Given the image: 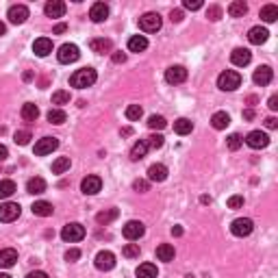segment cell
I'll return each mask as SVG.
<instances>
[{
  "label": "cell",
  "mask_w": 278,
  "mask_h": 278,
  "mask_svg": "<svg viewBox=\"0 0 278 278\" xmlns=\"http://www.w3.org/2000/svg\"><path fill=\"white\" fill-rule=\"evenodd\" d=\"M96 78H98V74H96L94 68H83L70 76V85L76 87V89H87V87H91L96 83Z\"/></svg>",
  "instance_id": "cell-1"
},
{
  "label": "cell",
  "mask_w": 278,
  "mask_h": 278,
  "mask_svg": "<svg viewBox=\"0 0 278 278\" xmlns=\"http://www.w3.org/2000/svg\"><path fill=\"white\" fill-rule=\"evenodd\" d=\"M239 85H242V74L235 72V70H226L217 76V87L222 91H235Z\"/></svg>",
  "instance_id": "cell-2"
},
{
  "label": "cell",
  "mask_w": 278,
  "mask_h": 278,
  "mask_svg": "<svg viewBox=\"0 0 278 278\" xmlns=\"http://www.w3.org/2000/svg\"><path fill=\"white\" fill-rule=\"evenodd\" d=\"M161 24H163V20H161V16L155 11H148L139 17V29H141L143 33H156V31L161 29Z\"/></svg>",
  "instance_id": "cell-3"
},
{
  "label": "cell",
  "mask_w": 278,
  "mask_h": 278,
  "mask_svg": "<svg viewBox=\"0 0 278 278\" xmlns=\"http://www.w3.org/2000/svg\"><path fill=\"white\" fill-rule=\"evenodd\" d=\"M85 237V226L78 224V222H72V224H66L61 230V239L68 243H76Z\"/></svg>",
  "instance_id": "cell-4"
},
{
  "label": "cell",
  "mask_w": 278,
  "mask_h": 278,
  "mask_svg": "<svg viewBox=\"0 0 278 278\" xmlns=\"http://www.w3.org/2000/svg\"><path fill=\"white\" fill-rule=\"evenodd\" d=\"M254 230V222L250 217H237V220L230 224V233L235 237H248L250 233Z\"/></svg>",
  "instance_id": "cell-5"
},
{
  "label": "cell",
  "mask_w": 278,
  "mask_h": 278,
  "mask_svg": "<svg viewBox=\"0 0 278 278\" xmlns=\"http://www.w3.org/2000/svg\"><path fill=\"white\" fill-rule=\"evenodd\" d=\"M78 57H81V50H78V46L76 44H63L61 48H59V52H57V59H59V63H74V61H78Z\"/></svg>",
  "instance_id": "cell-6"
},
{
  "label": "cell",
  "mask_w": 278,
  "mask_h": 278,
  "mask_svg": "<svg viewBox=\"0 0 278 278\" xmlns=\"http://www.w3.org/2000/svg\"><path fill=\"white\" fill-rule=\"evenodd\" d=\"M103 189V178L100 176H87V178H83L81 183V191L85 193V196H96V193Z\"/></svg>",
  "instance_id": "cell-7"
},
{
  "label": "cell",
  "mask_w": 278,
  "mask_h": 278,
  "mask_svg": "<svg viewBox=\"0 0 278 278\" xmlns=\"http://www.w3.org/2000/svg\"><path fill=\"white\" fill-rule=\"evenodd\" d=\"M143 233H146V226H143L141 222H137V220L128 222V224L122 228V235L128 239V242H137L139 237H143Z\"/></svg>",
  "instance_id": "cell-8"
},
{
  "label": "cell",
  "mask_w": 278,
  "mask_h": 278,
  "mask_svg": "<svg viewBox=\"0 0 278 278\" xmlns=\"http://www.w3.org/2000/svg\"><path fill=\"white\" fill-rule=\"evenodd\" d=\"M59 148V139L57 137H44V139H39V141L35 143V155L37 156H46V155H50L52 150H57Z\"/></svg>",
  "instance_id": "cell-9"
},
{
  "label": "cell",
  "mask_w": 278,
  "mask_h": 278,
  "mask_svg": "<svg viewBox=\"0 0 278 278\" xmlns=\"http://www.w3.org/2000/svg\"><path fill=\"white\" fill-rule=\"evenodd\" d=\"M7 17L11 24H24V22L29 20V7H24V4H13V7H9Z\"/></svg>",
  "instance_id": "cell-10"
},
{
  "label": "cell",
  "mask_w": 278,
  "mask_h": 278,
  "mask_svg": "<svg viewBox=\"0 0 278 278\" xmlns=\"http://www.w3.org/2000/svg\"><path fill=\"white\" fill-rule=\"evenodd\" d=\"M96 267H98L100 272H109L115 267V254L109 252V250H100L98 254H96Z\"/></svg>",
  "instance_id": "cell-11"
},
{
  "label": "cell",
  "mask_w": 278,
  "mask_h": 278,
  "mask_svg": "<svg viewBox=\"0 0 278 278\" xmlns=\"http://www.w3.org/2000/svg\"><path fill=\"white\" fill-rule=\"evenodd\" d=\"M165 81L170 83V85H180V83L187 81V70L183 66H172L165 70Z\"/></svg>",
  "instance_id": "cell-12"
},
{
  "label": "cell",
  "mask_w": 278,
  "mask_h": 278,
  "mask_svg": "<svg viewBox=\"0 0 278 278\" xmlns=\"http://www.w3.org/2000/svg\"><path fill=\"white\" fill-rule=\"evenodd\" d=\"M22 213L20 205H16V202H4V205H0V222H13L17 220Z\"/></svg>",
  "instance_id": "cell-13"
},
{
  "label": "cell",
  "mask_w": 278,
  "mask_h": 278,
  "mask_svg": "<svg viewBox=\"0 0 278 278\" xmlns=\"http://www.w3.org/2000/svg\"><path fill=\"white\" fill-rule=\"evenodd\" d=\"M272 78H274V72H272V68H270V66H259L257 70H254V74H252V81L257 83L259 87L270 85Z\"/></svg>",
  "instance_id": "cell-14"
},
{
  "label": "cell",
  "mask_w": 278,
  "mask_h": 278,
  "mask_svg": "<svg viewBox=\"0 0 278 278\" xmlns=\"http://www.w3.org/2000/svg\"><path fill=\"white\" fill-rule=\"evenodd\" d=\"M245 143H248L250 148H254V150H261V148H265L267 143H270V137H267V133H263V131H252V133H248V137H245Z\"/></svg>",
  "instance_id": "cell-15"
},
{
  "label": "cell",
  "mask_w": 278,
  "mask_h": 278,
  "mask_svg": "<svg viewBox=\"0 0 278 278\" xmlns=\"http://www.w3.org/2000/svg\"><path fill=\"white\" fill-rule=\"evenodd\" d=\"M267 37H270V31L265 29V26H252V29L248 31V41L254 46H261L267 41Z\"/></svg>",
  "instance_id": "cell-16"
},
{
  "label": "cell",
  "mask_w": 278,
  "mask_h": 278,
  "mask_svg": "<svg viewBox=\"0 0 278 278\" xmlns=\"http://www.w3.org/2000/svg\"><path fill=\"white\" fill-rule=\"evenodd\" d=\"M66 2L63 0H50V2H46V7H44V11H46V16L48 17H63L66 16Z\"/></svg>",
  "instance_id": "cell-17"
},
{
  "label": "cell",
  "mask_w": 278,
  "mask_h": 278,
  "mask_svg": "<svg viewBox=\"0 0 278 278\" xmlns=\"http://www.w3.org/2000/svg\"><path fill=\"white\" fill-rule=\"evenodd\" d=\"M89 17H91V22L100 24V22H104L106 17H109V7H106L104 2H94L89 9Z\"/></svg>",
  "instance_id": "cell-18"
},
{
  "label": "cell",
  "mask_w": 278,
  "mask_h": 278,
  "mask_svg": "<svg viewBox=\"0 0 278 278\" xmlns=\"http://www.w3.org/2000/svg\"><path fill=\"white\" fill-rule=\"evenodd\" d=\"M250 59H252V52H250L248 48H235L233 52H230V61L237 68H245L250 63Z\"/></svg>",
  "instance_id": "cell-19"
},
{
  "label": "cell",
  "mask_w": 278,
  "mask_h": 278,
  "mask_svg": "<svg viewBox=\"0 0 278 278\" xmlns=\"http://www.w3.org/2000/svg\"><path fill=\"white\" fill-rule=\"evenodd\" d=\"M168 178V168L163 163H155L148 168V180L150 183H163Z\"/></svg>",
  "instance_id": "cell-20"
},
{
  "label": "cell",
  "mask_w": 278,
  "mask_h": 278,
  "mask_svg": "<svg viewBox=\"0 0 278 278\" xmlns=\"http://www.w3.org/2000/svg\"><path fill=\"white\" fill-rule=\"evenodd\" d=\"M17 261V250L13 248H2L0 250V270H9Z\"/></svg>",
  "instance_id": "cell-21"
},
{
  "label": "cell",
  "mask_w": 278,
  "mask_h": 278,
  "mask_svg": "<svg viewBox=\"0 0 278 278\" xmlns=\"http://www.w3.org/2000/svg\"><path fill=\"white\" fill-rule=\"evenodd\" d=\"M33 52L37 54V57H48V54L52 52V39H48V37H39V39H35Z\"/></svg>",
  "instance_id": "cell-22"
},
{
  "label": "cell",
  "mask_w": 278,
  "mask_h": 278,
  "mask_svg": "<svg viewBox=\"0 0 278 278\" xmlns=\"http://www.w3.org/2000/svg\"><path fill=\"white\" fill-rule=\"evenodd\" d=\"M89 48L94 50L96 54H106L113 50V44H111V39H104V37H96V39L89 41Z\"/></svg>",
  "instance_id": "cell-23"
},
{
  "label": "cell",
  "mask_w": 278,
  "mask_h": 278,
  "mask_svg": "<svg viewBox=\"0 0 278 278\" xmlns=\"http://www.w3.org/2000/svg\"><path fill=\"white\" fill-rule=\"evenodd\" d=\"M33 215H37V217H50L54 213V207L50 205V202H46V200H37V202H33Z\"/></svg>",
  "instance_id": "cell-24"
},
{
  "label": "cell",
  "mask_w": 278,
  "mask_h": 278,
  "mask_svg": "<svg viewBox=\"0 0 278 278\" xmlns=\"http://www.w3.org/2000/svg\"><path fill=\"white\" fill-rule=\"evenodd\" d=\"M211 124H213V128H215V131H224V128L230 124V115L226 113V111H217V113H213Z\"/></svg>",
  "instance_id": "cell-25"
},
{
  "label": "cell",
  "mask_w": 278,
  "mask_h": 278,
  "mask_svg": "<svg viewBox=\"0 0 278 278\" xmlns=\"http://www.w3.org/2000/svg\"><path fill=\"white\" fill-rule=\"evenodd\" d=\"M137 278H156L159 276V270H156L155 263H141V265L135 270Z\"/></svg>",
  "instance_id": "cell-26"
},
{
  "label": "cell",
  "mask_w": 278,
  "mask_h": 278,
  "mask_svg": "<svg viewBox=\"0 0 278 278\" xmlns=\"http://www.w3.org/2000/svg\"><path fill=\"white\" fill-rule=\"evenodd\" d=\"M174 257H176L174 245H170V243H161L159 248H156V259H159V261L170 263V261H174Z\"/></svg>",
  "instance_id": "cell-27"
},
{
  "label": "cell",
  "mask_w": 278,
  "mask_h": 278,
  "mask_svg": "<svg viewBox=\"0 0 278 278\" xmlns=\"http://www.w3.org/2000/svg\"><path fill=\"white\" fill-rule=\"evenodd\" d=\"M146 48H148V39L143 35H133L128 39V50L131 52H143Z\"/></svg>",
  "instance_id": "cell-28"
},
{
  "label": "cell",
  "mask_w": 278,
  "mask_h": 278,
  "mask_svg": "<svg viewBox=\"0 0 278 278\" xmlns=\"http://www.w3.org/2000/svg\"><path fill=\"white\" fill-rule=\"evenodd\" d=\"M26 191L33 193V196H39V193H44V191H46V180L39 178V176L31 178L29 183H26Z\"/></svg>",
  "instance_id": "cell-29"
},
{
  "label": "cell",
  "mask_w": 278,
  "mask_h": 278,
  "mask_svg": "<svg viewBox=\"0 0 278 278\" xmlns=\"http://www.w3.org/2000/svg\"><path fill=\"white\" fill-rule=\"evenodd\" d=\"M193 131V122L187 118H178L174 122V133L176 135H189V133Z\"/></svg>",
  "instance_id": "cell-30"
},
{
  "label": "cell",
  "mask_w": 278,
  "mask_h": 278,
  "mask_svg": "<svg viewBox=\"0 0 278 278\" xmlns=\"http://www.w3.org/2000/svg\"><path fill=\"white\" fill-rule=\"evenodd\" d=\"M118 217H120L118 208H106V211H100L98 215H96V222H98V224H103V226H106V224H111L113 220H118Z\"/></svg>",
  "instance_id": "cell-31"
},
{
  "label": "cell",
  "mask_w": 278,
  "mask_h": 278,
  "mask_svg": "<svg viewBox=\"0 0 278 278\" xmlns=\"http://www.w3.org/2000/svg\"><path fill=\"white\" fill-rule=\"evenodd\" d=\"M248 13V4L243 0H235V2L228 4V16L230 17H243Z\"/></svg>",
  "instance_id": "cell-32"
},
{
  "label": "cell",
  "mask_w": 278,
  "mask_h": 278,
  "mask_svg": "<svg viewBox=\"0 0 278 278\" xmlns=\"http://www.w3.org/2000/svg\"><path fill=\"white\" fill-rule=\"evenodd\" d=\"M37 118H39V109H37V104H33V103L22 104V120H26V122H35Z\"/></svg>",
  "instance_id": "cell-33"
},
{
  "label": "cell",
  "mask_w": 278,
  "mask_h": 278,
  "mask_svg": "<svg viewBox=\"0 0 278 278\" xmlns=\"http://www.w3.org/2000/svg\"><path fill=\"white\" fill-rule=\"evenodd\" d=\"M148 150H150V148H148L146 139H139L135 146H133V150H131V159H133V161H141L143 156H146Z\"/></svg>",
  "instance_id": "cell-34"
},
{
  "label": "cell",
  "mask_w": 278,
  "mask_h": 278,
  "mask_svg": "<svg viewBox=\"0 0 278 278\" xmlns=\"http://www.w3.org/2000/svg\"><path fill=\"white\" fill-rule=\"evenodd\" d=\"M261 20L263 22H276L278 20V7L276 4H265V7H261Z\"/></svg>",
  "instance_id": "cell-35"
},
{
  "label": "cell",
  "mask_w": 278,
  "mask_h": 278,
  "mask_svg": "<svg viewBox=\"0 0 278 278\" xmlns=\"http://www.w3.org/2000/svg\"><path fill=\"white\" fill-rule=\"evenodd\" d=\"M17 191V187H16V183L13 180H0V198H11L13 193Z\"/></svg>",
  "instance_id": "cell-36"
},
{
  "label": "cell",
  "mask_w": 278,
  "mask_h": 278,
  "mask_svg": "<svg viewBox=\"0 0 278 278\" xmlns=\"http://www.w3.org/2000/svg\"><path fill=\"white\" fill-rule=\"evenodd\" d=\"M70 165H72L70 156H59V159L52 163V174H63V172H68Z\"/></svg>",
  "instance_id": "cell-37"
},
{
  "label": "cell",
  "mask_w": 278,
  "mask_h": 278,
  "mask_svg": "<svg viewBox=\"0 0 278 278\" xmlns=\"http://www.w3.org/2000/svg\"><path fill=\"white\" fill-rule=\"evenodd\" d=\"M66 120H68V115L63 109H50L48 111V122L50 124H63Z\"/></svg>",
  "instance_id": "cell-38"
},
{
  "label": "cell",
  "mask_w": 278,
  "mask_h": 278,
  "mask_svg": "<svg viewBox=\"0 0 278 278\" xmlns=\"http://www.w3.org/2000/svg\"><path fill=\"white\" fill-rule=\"evenodd\" d=\"M148 126H150L152 131H161V128L168 126V122H165L163 115H150V118H148Z\"/></svg>",
  "instance_id": "cell-39"
},
{
  "label": "cell",
  "mask_w": 278,
  "mask_h": 278,
  "mask_svg": "<svg viewBox=\"0 0 278 278\" xmlns=\"http://www.w3.org/2000/svg\"><path fill=\"white\" fill-rule=\"evenodd\" d=\"M143 115V109L139 104H128L126 106V118L131 120V122H135V120H139Z\"/></svg>",
  "instance_id": "cell-40"
},
{
  "label": "cell",
  "mask_w": 278,
  "mask_h": 278,
  "mask_svg": "<svg viewBox=\"0 0 278 278\" xmlns=\"http://www.w3.org/2000/svg\"><path fill=\"white\" fill-rule=\"evenodd\" d=\"M70 103V91H66V89H59V91H54L52 94V104H68Z\"/></svg>",
  "instance_id": "cell-41"
},
{
  "label": "cell",
  "mask_w": 278,
  "mask_h": 278,
  "mask_svg": "<svg viewBox=\"0 0 278 278\" xmlns=\"http://www.w3.org/2000/svg\"><path fill=\"white\" fill-rule=\"evenodd\" d=\"M243 143L242 135H237V133H233V135H228V139H226V146H228V150H239Z\"/></svg>",
  "instance_id": "cell-42"
},
{
  "label": "cell",
  "mask_w": 278,
  "mask_h": 278,
  "mask_svg": "<svg viewBox=\"0 0 278 278\" xmlns=\"http://www.w3.org/2000/svg\"><path fill=\"white\" fill-rule=\"evenodd\" d=\"M122 254L126 259H137L139 257V243H126L122 250Z\"/></svg>",
  "instance_id": "cell-43"
},
{
  "label": "cell",
  "mask_w": 278,
  "mask_h": 278,
  "mask_svg": "<svg viewBox=\"0 0 278 278\" xmlns=\"http://www.w3.org/2000/svg\"><path fill=\"white\" fill-rule=\"evenodd\" d=\"M163 141H165L163 135H150V137L146 139L148 148H152V150H156V148H161V146H163Z\"/></svg>",
  "instance_id": "cell-44"
},
{
  "label": "cell",
  "mask_w": 278,
  "mask_h": 278,
  "mask_svg": "<svg viewBox=\"0 0 278 278\" xmlns=\"http://www.w3.org/2000/svg\"><path fill=\"white\" fill-rule=\"evenodd\" d=\"M207 17H208L211 22H217V20L222 17V9L217 7V4H211V7L207 9Z\"/></svg>",
  "instance_id": "cell-45"
},
{
  "label": "cell",
  "mask_w": 278,
  "mask_h": 278,
  "mask_svg": "<svg viewBox=\"0 0 278 278\" xmlns=\"http://www.w3.org/2000/svg\"><path fill=\"white\" fill-rule=\"evenodd\" d=\"M13 139H16L17 146H26V143L31 141V133H29V131H17V133H16V137H13Z\"/></svg>",
  "instance_id": "cell-46"
},
{
  "label": "cell",
  "mask_w": 278,
  "mask_h": 278,
  "mask_svg": "<svg viewBox=\"0 0 278 278\" xmlns=\"http://www.w3.org/2000/svg\"><path fill=\"white\" fill-rule=\"evenodd\" d=\"M243 207V196H230L228 198V208H242Z\"/></svg>",
  "instance_id": "cell-47"
},
{
  "label": "cell",
  "mask_w": 278,
  "mask_h": 278,
  "mask_svg": "<svg viewBox=\"0 0 278 278\" xmlns=\"http://www.w3.org/2000/svg\"><path fill=\"white\" fill-rule=\"evenodd\" d=\"M133 189L139 191V193H143V191L150 189V183H148V180H135V183H133Z\"/></svg>",
  "instance_id": "cell-48"
},
{
  "label": "cell",
  "mask_w": 278,
  "mask_h": 278,
  "mask_svg": "<svg viewBox=\"0 0 278 278\" xmlns=\"http://www.w3.org/2000/svg\"><path fill=\"white\" fill-rule=\"evenodd\" d=\"M183 7L189 9V11H198V9L202 7V0H185Z\"/></svg>",
  "instance_id": "cell-49"
},
{
  "label": "cell",
  "mask_w": 278,
  "mask_h": 278,
  "mask_svg": "<svg viewBox=\"0 0 278 278\" xmlns=\"http://www.w3.org/2000/svg\"><path fill=\"white\" fill-rule=\"evenodd\" d=\"M78 259H81V250L72 248V250H68L66 252V261H78Z\"/></svg>",
  "instance_id": "cell-50"
},
{
  "label": "cell",
  "mask_w": 278,
  "mask_h": 278,
  "mask_svg": "<svg viewBox=\"0 0 278 278\" xmlns=\"http://www.w3.org/2000/svg\"><path fill=\"white\" fill-rule=\"evenodd\" d=\"M111 59H113V63H124V61H126V52H120V50H118V52L111 54Z\"/></svg>",
  "instance_id": "cell-51"
},
{
  "label": "cell",
  "mask_w": 278,
  "mask_h": 278,
  "mask_svg": "<svg viewBox=\"0 0 278 278\" xmlns=\"http://www.w3.org/2000/svg\"><path fill=\"white\" fill-rule=\"evenodd\" d=\"M170 20H172V22H180V20H183V11H180V9H172V13H170Z\"/></svg>",
  "instance_id": "cell-52"
},
{
  "label": "cell",
  "mask_w": 278,
  "mask_h": 278,
  "mask_svg": "<svg viewBox=\"0 0 278 278\" xmlns=\"http://www.w3.org/2000/svg\"><path fill=\"white\" fill-rule=\"evenodd\" d=\"M265 126L270 128V131H274V128H278V120L276 118H267L265 120Z\"/></svg>",
  "instance_id": "cell-53"
},
{
  "label": "cell",
  "mask_w": 278,
  "mask_h": 278,
  "mask_svg": "<svg viewBox=\"0 0 278 278\" xmlns=\"http://www.w3.org/2000/svg\"><path fill=\"white\" fill-rule=\"evenodd\" d=\"M26 278H48V274H46V272H41V270H37V272L26 274Z\"/></svg>",
  "instance_id": "cell-54"
},
{
  "label": "cell",
  "mask_w": 278,
  "mask_h": 278,
  "mask_svg": "<svg viewBox=\"0 0 278 278\" xmlns=\"http://www.w3.org/2000/svg\"><path fill=\"white\" fill-rule=\"evenodd\" d=\"M267 106H270L272 111H276L278 109V96H272V98L267 100Z\"/></svg>",
  "instance_id": "cell-55"
},
{
  "label": "cell",
  "mask_w": 278,
  "mask_h": 278,
  "mask_svg": "<svg viewBox=\"0 0 278 278\" xmlns=\"http://www.w3.org/2000/svg\"><path fill=\"white\" fill-rule=\"evenodd\" d=\"M66 31H68V26H66V24H57V26H54L52 33H54V35H61V33H66Z\"/></svg>",
  "instance_id": "cell-56"
},
{
  "label": "cell",
  "mask_w": 278,
  "mask_h": 278,
  "mask_svg": "<svg viewBox=\"0 0 278 278\" xmlns=\"http://www.w3.org/2000/svg\"><path fill=\"white\" fill-rule=\"evenodd\" d=\"M9 156V150H7V146H2V143H0V161H4Z\"/></svg>",
  "instance_id": "cell-57"
},
{
  "label": "cell",
  "mask_w": 278,
  "mask_h": 278,
  "mask_svg": "<svg viewBox=\"0 0 278 278\" xmlns=\"http://www.w3.org/2000/svg\"><path fill=\"white\" fill-rule=\"evenodd\" d=\"M243 120H254V111L252 109H245L243 111Z\"/></svg>",
  "instance_id": "cell-58"
},
{
  "label": "cell",
  "mask_w": 278,
  "mask_h": 278,
  "mask_svg": "<svg viewBox=\"0 0 278 278\" xmlns=\"http://www.w3.org/2000/svg\"><path fill=\"white\" fill-rule=\"evenodd\" d=\"M172 235H174V237H180V235H183V228H180V226H174V228H172Z\"/></svg>",
  "instance_id": "cell-59"
},
{
  "label": "cell",
  "mask_w": 278,
  "mask_h": 278,
  "mask_svg": "<svg viewBox=\"0 0 278 278\" xmlns=\"http://www.w3.org/2000/svg\"><path fill=\"white\" fill-rule=\"evenodd\" d=\"M7 33V26H4V22H0V37Z\"/></svg>",
  "instance_id": "cell-60"
},
{
  "label": "cell",
  "mask_w": 278,
  "mask_h": 278,
  "mask_svg": "<svg viewBox=\"0 0 278 278\" xmlns=\"http://www.w3.org/2000/svg\"><path fill=\"white\" fill-rule=\"evenodd\" d=\"M200 202H202V205H208V202H211V198H208V196H202Z\"/></svg>",
  "instance_id": "cell-61"
},
{
  "label": "cell",
  "mask_w": 278,
  "mask_h": 278,
  "mask_svg": "<svg viewBox=\"0 0 278 278\" xmlns=\"http://www.w3.org/2000/svg\"><path fill=\"white\" fill-rule=\"evenodd\" d=\"M0 278H11L9 274H4V272H0Z\"/></svg>",
  "instance_id": "cell-62"
},
{
  "label": "cell",
  "mask_w": 278,
  "mask_h": 278,
  "mask_svg": "<svg viewBox=\"0 0 278 278\" xmlns=\"http://www.w3.org/2000/svg\"><path fill=\"white\" fill-rule=\"evenodd\" d=\"M185 278H193V276H185Z\"/></svg>",
  "instance_id": "cell-63"
}]
</instances>
